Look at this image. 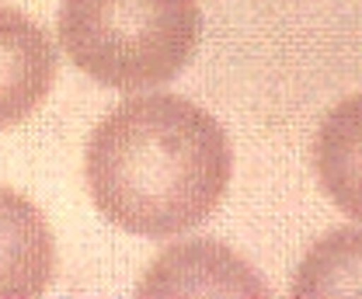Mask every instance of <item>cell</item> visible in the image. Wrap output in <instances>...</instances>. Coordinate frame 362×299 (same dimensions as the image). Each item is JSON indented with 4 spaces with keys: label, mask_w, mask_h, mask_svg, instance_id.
<instances>
[{
    "label": "cell",
    "mask_w": 362,
    "mask_h": 299,
    "mask_svg": "<svg viewBox=\"0 0 362 299\" xmlns=\"http://www.w3.org/2000/svg\"><path fill=\"white\" fill-rule=\"evenodd\" d=\"M233 153L220 122L178 94H143L90 132L84 174L98 213L139 237L195 230L223 199Z\"/></svg>",
    "instance_id": "cell-1"
},
{
    "label": "cell",
    "mask_w": 362,
    "mask_h": 299,
    "mask_svg": "<svg viewBox=\"0 0 362 299\" xmlns=\"http://www.w3.org/2000/svg\"><path fill=\"white\" fill-rule=\"evenodd\" d=\"M199 35V0H63L59 7V42L70 63L115 90L175 81Z\"/></svg>",
    "instance_id": "cell-2"
},
{
    "label": "cell",
    "mask_w": 362,
    "mask_h": 299,
    "mask_svg": "<svg viewBox=\"0 0 362 299\" xmlns=\"http://www.w3.org/2000/svg\"><path fill=\"white\" fill-rule=\"evenodd\" d=\"M56 49L42 28L0 4V129L25 122L56 81Z\"/></svg>",
    "instance_id": "cell-3"
},
{
    "label": "cell",
    "mask_w": 362,
    "mask_h": 299,
    "mask_svg": "<svg viewBox=\"0 0 362 299\" xmlns=\"http://www.w3.org/2000/svg\"><path fill=\"white\" fill-rule=\"evenodd\" d=\"M56 271V244L35 202L0 184V299L42 296Z\"/></svg>",
    "instance_id": "cell-4"
},
{
    "label": "cell",
    "mask_w": 362,
    "mask_h": 299,
    "mask_svg": "<svg viewBox=\"0 0 362 299\" xmlns=\"http://www.w3.org/2000/svg\"><path fill=\"white\" fill-rule=\"evenodd\" d=\"M269 296L258 275L220 244L192 240L164 251L139 282V296Z\"/></svg>",
    "instance_id": "cell-5"
},
{
    "label": "cell",
    "mask_w": 362,
    "mask_h": 299,
    "mask_svg": "<svg viewBox=\"0 0 362 299\" xmlns=\"http://www.w3.org/2000/svg\"><path fill=\"white\" fill-rule=\"evenodd\" d=\"M314 168L327 199L362 219V94L324 115L314 143Z\"/></svg>",
    "instance_id": "cell-6"
},
{
    "label": "cell",
    "mask_w": 362,
    "mask_h": 299,
    "mask_svg": "<svg viewBox=\"0 0 362 299\" xmlns=\"http://www.w3.org/2000/svg\"><path fill=\"white\" fill-rule=\"evenodd\" d=\"M289 296L345 299L362 296V230H334L303 257Z\"/></svg>",
    "instance_id": "cell-7"
}]
</instances>
